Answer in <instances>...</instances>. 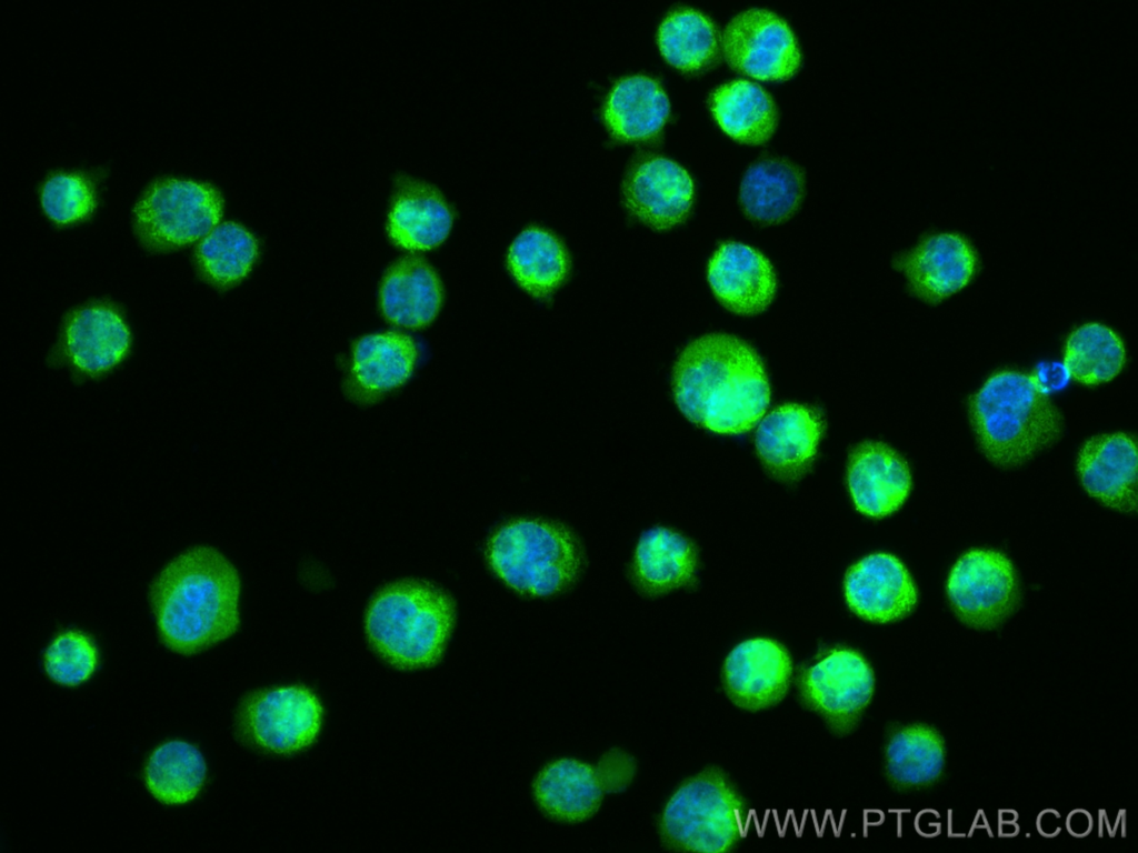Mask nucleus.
<instances>
[{"instance_id": "obj_1", "label": "nucleus", "mask_w": 1138, "mask_h": 853, "mask_svg": "<svg viewBox=\"0 0 1138 853\" xmlns=\"http://www.w3.org/2000/svg\"><path fill=\"white\" fill-rule=\"evenodd\" d=\"M240 578L212 546L199 545L170 561L150 586L161 642L190 655L228 639L239 628Z\"/></svg>"}, {"instance_id": "obj_2", "label": "nucleus", "mask_w": 1138, "mask_h": 853, "mask_svg": "<svg viewBox=\"0 0 1138 853\" xmlns=\"http://www.w3.org/2000/svg\"><path fill=\"white\" fill-rule=\"evenodd\" d=\"M673 394L693 423L718 433L750 430L763 415L770 390L762 362L743 341L727 334L702 337L680 353Z\"/></svg>"}, {"instance_id": "obj_3", "label": "nucleus", "mask_w": 1138, "mask_h": 853, "mask_svg": "<svg viewBox=\"0 0 1138 853\" xmlns=\"http://www.w3.org/2000/svg\"><path fill=\"white\" fill-rule=\"evenodd\" d=\"M970 419L980 448L1001 466H1017L1056 442L1062 420L1040 382L1017 371L990 377L971 398Z\"/></svg>"}, {"instance_id": "obj_4", "label": "nucleus", "mask_w": 1138, "mask_h": 853, "mask_svg": "<svg viewBox=\"0 0 1138 853\" xmlns=\"http://www.w3.org/2000/svg\"><path fill=\"white\" fill-rule=\"evenodd\" d=\"M455 603L442 589L422 580L381 588L369 602L365 630L373 650L400 669L435 665L455 624Z\"/></svg>"}, {"instance_id": "obj_5", "label": "nucleus", "mask_w": 1138, "mask_h": 853, "mask_svg": "<svg viewBox=\"0 0 1138 853\" xmlns=\"http://www.w3.org/2000/svg\"><path fill=\"white\" fill-rule=\"evenodd\" d=\"M749 806L730 776L709 766L671 795L659 829L665 846L679 852L727 853L746 836Z\"/></svg>"}, {"instance_id": "obj_6", "label": "nucleus", "mask_w": 1138, "mask_h": 853, "mask_svg": "<svg viewBox=\"0 0 1138 853\" xmlns=\"http://www.w3.org/2000/svg\"><path fill=\"white\" fill-rule=\"evenodd\" d=\"M491 569L513 590L535 596L563 591L577 579L581 552L563 526L517 520L498 529L486 550Z\"/></svg>"}, {"instance_id": "obj_7", "label": "nucleus", "mask_w": 1138, "mask_h": 853, "mask_svg": "<svg viewBox=\"0 0 1138 853\" xmlns=\"http://www.w3.org/2000/svg\"><path fill=\"white\" fill-rule=\"evenodd\" d=\"M793 684L803 709L817 714L832 734L846 736L869 706L876 678L860 652L836 646L796 666Z\"/></svg>"}, {"instance_id": "obj_8", "label": "nucleus", "mask_w": 1138, "mask_h": 853, "mask_svg": "<svg viewBox=\"0 0 1138 853\" xmlns=\"http://www.w3.org/2000/svg\"><path fill=\"white\" fill-rule=\"evenodd\" d=\"M221 212L222 199L212 185L162 178L153 181L136 204L134 222L147 247L166 250L206 237Z\"/></svg>"}, {"instance_id": "obj_9", "label": "nucleus", "mask_w": 1138, "mask_h": 853, "mask_svg": "<svg viewBox=\"0 0 1138 853\" xmlns=\"http://www.w3.org/2000/svg\"><path fill=\"white\" fill-rule=\"evenodd\" d=\"M637 771L635 759L615 747L591 765L572 759L548 764L537 776L533 793L549 816L580 822L593 815L606 794L627 789Z\"/></svg>"}, {"instance_id": "obj_10", "label": "nucleus", "mask_w": 1138, "mask_h": 853, "mask_svg": "<svg viewBox=\"0 0 1138 853\" xmlns=\"http://www.w3.org/2000/svg\"><path fill=\"white\" fill-rule=\"evenodd\" d=\"M947 596L956 616L977 630L1005 622L1020 600L1018 579L1010 560L994 550H971L954 565Z\"/></svg>"}, {"instance_id": "obj_11", "label": "nucleus", "mask_w": 1138, "mask_h": 853, "mask_svg": "<svg viewBox=\"0 0 1138 853\" xmlns=\"http://www.w3.org/2000/svg\"><path fill=\"white\" fill-rule=\"evenodd\" d=\"M322 708L307 688L288 686L250 695L238 712V730L250 744L276 754L311 745L321 727Z\"/></svg>"}, {"instance_id": "obj_12", "label": "nucleus", "mask_w": 1138, "mask_h": 853, "mask_svg": "<svg viewBox=\"0 0 1138 853\" xmlns=\"http://www.w3.org/2000/svg\"><path fill=\"white\" fill-rule=\"evenodd\" d=\"M722 47L733 69L762 80L787 79L800 62L791 29L765 9H748L732 18L725 29Z\"/></svg>"}, {"instance_id": "obj_13", "label": "nucleus", "mask_w": 1138, "mask_h": 853, "mask_svg": "<svg viewBox=\"0 0 1138 853\" xmlns=\"http://www.w3.org/2000/svg\"><path fill=\"white\" fill-rule=\"evenodd\" d=\"M792 658L781 643L767 638L737 644L721 668V685L737 708L759 712L779 704L793 684Z\"/></svg>"}, {"instance_id": "obj_14", "label": "nucleus", "mask_w": 1138, "mask_h": 853, "mask_svg": "<svg viewBox=\"0 0 1138 853\" xmlns=\"http://www.w3.org/2000/svg\"><path fill=\"white\" fill-rule=\"evenodd\" d=\"M977 263L974 245L958 232L927 234L895 260L911 291L929 303H938L962 289L975 274Z\"/></svg>"}, {"instance_id": "obj_15", "label": "nucleus", "mask_w": 1138, "mask_h": 853, "mask_svg": "<svg viewBox=\"0 0 1138 853\" xmlns=\"http://www.w3.org/2000/svg\"><path fill=\"white\" fill-rule=\"evenodd\" d=\"M849 609L875 623L904 619L916 608V586L902 563L889 554H871L855 564L845 579Z\"/></svg>"}, {"instance_id": "obj_16", "label": "nucleus", "mask_w": 1138, "mask_h": 853, "mask_svg": "<svg viewBox=\"0 0 1138 853\" xmlns=\"http://www.w3.org/2000/svg\"><path fill=\"white\" fill-rule=\"evenodd\" d=\"M625 202L641 221L655 229H668L687 217L693 197L688 172L665 157L638 163L623 183Z\"/></svg>"}, {"instance_id": "obj_17", "label": "nucleus", "mask_w": 1138, "mask_h": 853, "mask_svg": "<svg viewBox=\"0 0 1138 853\" xmlns=\"http://www.w3.org/2000/svg\"><path fill=\"white\" fill-rule=\"evenodd\" d=\"M821 432L822 420L817 411L801 404H783L759 423L756 449L772 473L795 479L811 464Z\"/></svg>"}, {"instance_id": "obj_18", "label": "nucleus", "mask_w": 1138, "mask_h": 853, "mask_svg": "<svg viewBox=\"0 0 1138 853\" xmlns=\"http://www.w3.org/2000/svg\"><path fill=\"white\" fill-rule=\"evenodd\" d=\"M1085 490L1121 512L1137 509V449L1125 433L1101 434L1081 448L1077 463Z\"/></svg>"}, {"instance_id": "obj_19", "label": "nucleus", "mask_w": 1138, "mask_h": 853, "mask_svg": "<svg viewBox=\"0 0 1138 853\" xmlns=\"http://www.w3.org/2000/svg\"><path fill=\"white\" fill-rule=\"evenodd\" d=\"M708 281L716 298L740 314L761 312L776 291L770 262L757 250L738 242L719 247L709 262Z\"/></svg>"}, {"instance_id": "obj_20", "label": "nucleus", "mask_w": 1138, "mask_h": 853, "mask_svg": "<svg viewBox=\"0 0 1138 853\" xmlns=\"http://www.w3.org/2000/svg\"><path fill=\"white\" fill-rule=\"evenodd\" d=\"M848 485L860 512L881 518L901 506L911 478L907 462L896 451L880 442H865L851 452Z\"/></svg>"}, {"instance_id": "obj_21", "label": "nucleus", "mask_w": 1138, "mask_h": 853, "mask_svg": "<svg viewBox=\"0 0 1138 853\" xmlns=\"http://www.w3.org/2000/svg\"><path fill=\"white\" fill-rule=\"evenodd\" d=\"M417 357L416 344L409 335L398 332L367 335L355 344L346 392L355 401L373 402L408 380Z\"/></svg>"}, {"instance_id": "obj_22", "label": "nucleus", "mask_w": 1138, "mask_h": 853, "mask_svg": "<svg viewBox=\"0 0 1138 853\" xmlns=\"http://www.w3.org/2000/svg\"><path fill=\"white\" fill-rule=\"evenodd\" d=\"M452 224V212L440 191L420 179L400 174L389 213V234L409 250L440 244Z\"/></svg>"}, {"instance_id": "obj_23", "label": "nucleus", "mask_w": 1138, "mask_h": 853, "mask_svg": "<svg viewBox=\"0 0 1138 853\" xmlns=\"http://www.w3.org/2000/svg\"><path fill=\"white\" fill-rule=\"evenodd\" d=\"M946 745L942 735L926 723L892 727L885 742L884 767L887 781L899 791L932 785L942 775Z\"/></svg>"}, {"instance_id": "obj_24", "label": "nucleus", "mask_w": 1138, "mask_h": 853, "mask_svg": "<svg viewBox=\"0 0 1138 853\" xmlns=\"http://www.w3.org/2000/svg\"><path fill=\"white\" fill-rule=\"evenodd\" d=\"M442 291L432 268L420 257L397 261L387 272L380 302L385 317L405 328H422L438 314Z\"/></svg>"}, {"instance_id": "obj_25", "label": "nucleus", "mask_w": 1138, "mask_h": 853, "mask_svg": "<svg viewBox=\"0 0 1138 853\" xmlns=\"http://www.w3.org/2000/svg\"><path fill=\"white\" fill-rule=\"evenodd\" d=\"M697 563L693 545L679 533L657 526L639 539L632 564L640 590L658 595L691 583Z\"/></svg>"}, {"instance_id": "obj_26", "label": "nucleus", "mask_w": 1138, "mask_h": 853, "mask_svg": "<svg viewBox=\"0 0 1138 853\" xmlns=\"http://www.w3.org/2000/svg\"><path fill=\"white\" fill-rule=\"evenodd\" d=\"M129 331L120 317L103 307L77 311L66 328V349L87 373H100L118 363L129 347Z\"/></svg>"}, {"instance_id": "obj_27", "label": "nucleus", "mask_w": 1138, "mask_h": 853, "mask_svg": "<svg viewBox=\"0 0 1138 853\" xmlns=\"http://www.w3.org/2000/svg\"><path fill=\"white\" fill-rule=\"evenodd\" d=\"M803 193V174L787 160L763 159L752 163L740 184V202L756 221L772 223L789 218Z\"/></svg>"}, {"instance_id": "obj_28", "label": "nucleus", "mask_w": 1138, "mask_h": 853, "mask_svg": "<svg viewBox=\"0 0 1138 853\" xmlns=\"http://www.w3.org/2000/svg\"><path fill=\"white\" fill-rule=\"evenodd\" d=\"M669 113V100L660 84L645 74L625 77L610 90L603 116L611 131L623 139L655 134Z\"/></svg>"}, {"instance_id": "obj_29", "label": "nucleus", "mask_w": 1138, "mask_h": 853, "mask_svg": "<svg viewBox=\"0 0 1138 853\" xmlns=\"http://www.w3.org/2000/svg\"><path fill=\"white\" fill-rule=\"evenodd\" d=\"M507 264L517 283L537 298L553 293L569 272V257L562 244L549 231L536 227L516 237Z\"/></svg>"}, {"instance_id": "obj_30", "label": "nucleus", "mask_w": 1138, "mask_h": 853, "mask_svg": "<svg viewBox=\"0 0 1138 853\" xmlns=\"http://www.w3.org/2000/svg\"><path fill=\"white\" fill-rule=\"evenodd\" d=\"M710 108L721 128L739 141L762 142L776 127L777 110L771 97L760 84L746 79L713 90Z\"/></svg>"}, {"instance_id": "obj_31", "label": "nucleus", "mask_w": 1138, "mask_h": 853, "mask_svg": "<svg viewBox=\"0 0 1138 853\" xmlns=\"http://www.w3.org/2000/svg\"><path fill=\"white\" fill-rule=\"evenodd\" d=\"M207 765L200 751L182 741H170L157 747L144 769L150 793L164 804H184L201 791Z\"/></svg>"}, {"instance_id": "obj_32", "label": "nucleus", "mask_w": 1138, "mask_h": 853, "mask_svg": "<svg viewBox=\"0 0 1138 853\" xmlns=\"http://www.w3.org/2000/svg\"><path fill=\"white\" fill-rule=\"evenodd\" d=\"M1120 338L1099 323H1087L1069 335L1065 347V368L1084 384H1099L1114 379L1125 364Z\"/></svg>"}, {"instance_id": "obj_33", "label": "nucleus", "mask_w": 1138, "mask_h": 853, "mask_svg": "<svg viewBox=\"0 0 1138 853\" xmlns=\"http://www.w3.org/2000/svg\"><path fill=\"white\" fill-rule=\"evenodd\" d=\"M658 42L662 54L683 70H698L713 61L719 48L712 21L693 9H678L661 22Z\"/></svg>"}, {"instance_id": "obj_34", "label": "nucleus", "mask_w": 1138, "mask_h": 853, "mask_svg": "<svg viewBox=\"0 0 1138 853\" xmlns=\"http://www.w3.org/2000/svg\"><path fill=\"white\" fill-rule=\"evenodd\" d=\"M257 254V241L249 231L234 222H223L200 241L197 261L208 280L224 287L246 277Z\"/></svg>"}, {"instance_id": "obj_35", "label": "nucleus", "mask_w": 1138, "mask_h": 853, "mask_svg": "<svg viewBox=\"0 0 1138 853\" xmlns=\"http://www.w3.org/2000/svg\"><path fill=\"white\" fill-rule=\"evenodd\" d=\"M98 652L92 640L76 630L59 634L44 653V670L56 683L74 686L94 672Z\"/></svg>"}, {"instance_id": "obj_36", "label": "nucleus", "mask_w": 1138, "mask_h": 853, "mask_svg": "<svg viewBox=\"0 0 1138 853\" xmlns=\"http://www.w3.org/2000/svg\"><path fill=\"white\" fill-rule=\"evenodd\" d=\"M94 202L92 184L77 173H56L41 190L42 208L58 223L83 219L91 213Z\"/></svg>"}]
</instances>
